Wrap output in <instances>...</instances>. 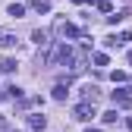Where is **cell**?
<instances>
[{"mask_svg": "<svg viewBox=\"0 0 132 132\" xmlns=\"http://www.w3.org/2000/svg\"><path fill=\"white\" fill-rule=\"evenodd\" d=\"M94 3H97V10H101V13H110V10H113L110 0H94Z\"/></svg>", "mask_w": 132, "mask_h": 132, "instance_id": "cell-17", "label": "cell"}, {"mask_svg": "<svg viewBox=\"0 0 132 132\" xmlns=\"http://www.w3.org/2000/svg\"><path fill=\"white\" fill-rule=\"evenodd\" d=\"M126 41H132V31H120V35H110L104 44H107V47H123Z\"/></svg>", "mask_w": 132, "mask_h": 132, "instance_id": "cell-5", "label": "cell"}, {"mask_svg": "<svg viewBox=\"0 0 132 132\" xmlns=\"http://www.w3.org/2000/svg\"><path fill=\"white\" fill-rule=\"evenodd\" d=\"M54 31H57L63 41H66V38H79V28H76L72 22H66V19H57V22H54Z\"/></svg>", "mask_w": 132, "mask_h": 132, "instance_id": "cell-2", "label": "cell"}, {"mask_svg": "<svg viewBox=\"0 0 132 132\" xmlns=\"http://www.w3.org/2000/svg\"><path fill=\"white\" fill-rule=\"evenodd\" d=\"M28 129L31 132H44L47 129V117H41V113H28Z\"/></svg>", "mask_w": 132, "mask_h": 132, "instance_id": "cell-4", "label": "cell"}, {"mask_svg": "<svg viewBox=\"0 0 132 132\" xmlns=\"http://www.w3.org/2000/svg\"><path fill=\"white\" fill-rule=\"evenodd\" d=\"M123 123H126V132H132V117H126Z\"/></svg>", "mask_w": 132, "mask_h": 132, "instance_id": "cell-18", "label": "cell"}, {"mask_svg": "<svg viewBox=\"0 0 132 132\" xmlns=\"http://www.w3.org/2000/svg\"><path fill=\"white\" fill-rule=\"evenodd\" d=\"M66 94H69V85H66V82H57L54 85V101H66Z\"/></svg>", "mask_w": 132, "mask_h": 132, "instance_id": "cell-9", "label": "cell"}, {"mask_svg": "<svg viewBox=\"0 0 132 132\" xmlns=\"http://www.w3.org/2000/svg\"><path fill=\"white\" fill-rule=\"evenodd\" d=\"M132 88H117L110 94V101H113V107H123V110H129L132 107V94H129Z\"/></svg>", "mask_w": 132, "mask_h": 132, "instance_id": "cell-3", "label": "cell"}, {"mask_svg": "<svg viewBox=\"0 0 132 132\" xmlns=\"http://www.w3.org/2000/svg\"><path fill=\"white\" fill-rule=\"evenodd\" d=\"M97 97H101L97 85H85V88H82V101H88V104H97Z\"/></svg>", "mask_w": 132, "mask_h": 132, "instance_id": "cell-6", "label": "cell"}, {"mask_svg": "<svg viewBox=\"0 0 132 132\" xmlns=\"http://www.w3.org/2000/svg\"><path fill=\"white\" fill-rule=\"evenodd\" d=\"M85 132H101V129H94V126H88V129H85Z\"/></svg>", "mask_w": 132, "mask_h": 132, "instance_id": "cell-19", "label": "cell"}, {"mask_svg": "<svg viewBox=\"0 0 132 132\" xmlns=\"http://www.w3.org/2000/svg\"><path fill=\"white\" fill-rule=\"evenodd\" d=\"M126 16H132V10H123V13H113V10H110V16H107V25H120Z\"/></svg>", "mask_w": 132, "mask_h": 132, "instance_id": "cell-8", "label": "cell"}, {"mask_svg": "<svg viewBox=\"0 0 132 132\" xmlns=\"http://www.w3.org/2000/svg\"><path fill=\"white\" fill-rule=\"evenodd\" d=\"M6 13L13 16V19H19V16H25V6H19V3H13V6H10Z\"/></svg>", "mask_w": 132, "mask_h": 132, "instance_id": "cell-14", "label": "cell"}, {"mask_svg": "<svg viewBox=\"0 0 132 132\" xmlns=\"http://www.w3.org/2000/svg\"><path fill=\"white\" fill-rule=\"evenodd\" d=\"M16 69V60L13 57H3V60H0V72H13Z\"/></svg>", "mask_w": 132, "mask_h": 132, "instance_id": "cell-12", "label": "cell"}, {"mask_svg": "<svg viewBox=\"0 0 132 132\" xmlns=\"http://www.w3.org/2000/svg\"><path fill=\"white\" fill-rule=\"evenodd\" d=\"M16 44H19L16 35H0V47H6V51H10V47H16Z\"/></svg>", "mask_w": 132, "mask_h": 132, "instance_id": "cell-11", "label": "cell"}, {"mask_svg": "<svg viewBox=\"0 0 132 132\" xmlns=\"http://www.w3.org/2000/svg\"><path fill=\"white\" fill-rule=\"evenodd\" d=\"M101 120H104L107 126H113V123H117V120H120V113H117V107H113V110H107V113H104V117H101Z\"/></svg>", "mask_w": 132, "mask_h": 132, "instance_id": "cell-13", "label": "cell"}, {"mask_svg": "<svg viewBox=\"0 0 132 132\" xmlns=\"http://www.w3.org/2000/svg\"><path fill=\"white\" fill-rule=\"evenodd\" d=\"M72 117H76L79 123H88V120H94V117H97V110H94V104L82 101V104H76V107H72Z\"/></svg>", "mask_w": 132, "mask_h": 132, "instance_id": "cell-1", "label": "cell"}, {"mask_svg": "<svg viewBox=\"0 0 132 132\" xmlns=\"http://www.w3.org/2000/svg\"><path fill=\"white\" fill-rule=\"evenodd\" d=\"M91 60H94V66H107V63H110V57H107V54H94Z\"/></svg>", "mask_w": 132, "mask_h": 132, "instance_id": "cell-16", "label": "cell"}, {"mask_svg": "<svg viewBox=\"0 0 132 132\" xmlns=\"http://www.w3.org/2000/svg\"><path fill=\"white\" fill-rule=\"evenodd\" d=\"M6 94L13 97V101H19V97H22V88H19V85H10V88H6Z\"/></svg>", "mask_w": 132, "mask_h": 132, "instance_id": "cell-15", "label": "cell"}, {"mask_svg": "<svg viewBox=\"0 0 132 132\" xmlns=\"http://www.w3.org/2000/svg\"><path fill=\"white\" fill-rule=\"evenodd\" d=\"M31 41H35L38 47H47V44H51V35H47L44 28H35V31H31Z\"/></svg>", "mask_w": 132, "mask_h": 132, "instance_id": "cell-7", "label": "cell"}, {"mask_svg": "<svg viewBox=\"0 0 132 132\" xmlns=\"http://www.w3.org/2000/svg\"><path fill=\"white\" fill-rule=\"evenodd\" d=\"M31 10L35 13H51V0H31Z\"/></svg>", "mask_w": 132, "mask_h": 132, "instance_id": "cell-10", "label": "cell"}, {"mask_svg": "<svg viewBox=\"0 0 132 132\" xmlns=\"http://www.w3.org/2000/svg\"><path fill=\"white\" fill-rule=\"evenodd\" d=\"M126 60H129V63H132V51H129V54H126Z\"/></svg>", "mask_w": 132, "mask_h": 132, "instance_id": "cell-20", "label": "cell"}]
</instances>
